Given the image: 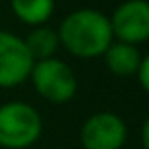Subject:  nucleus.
Segmentation results:
<instances>
[{"mask_svg": "<svg viewBox=\"0 0 149 149\" xmlns=\"http://www.w3.org/2000/svg\"><path fill=\"white\" fill-rule=\"evenodd\" d=\"M61 45L77 58H96L113 42L109 17L93 8H81L62 19L57 30Z\"/></svg>", "mask_w": 149, "mask_h": 149, "instance_id": "1", "label": "nucleus"}, {"mask_svg": "<svg viewBox=\"0 0 149 149\" xmlns=\"http://www.w3.org/2000/svg\"><path fill=\"white\" fill-rule=\"evenodd\" d=\"M44 123L34 106L21 100L0 106V147L26 149L40 140Z\"/></svg>", "mask_w": 149, "mask_h": 149, "instance_id": "2", "label": "nucleus"}, {"mask_svg": "<svg viewBox=\"0 0 149 149\" xmlns=\"http://www.w3.org/2000/svg\"><path fill=\"white\" fill-rule=\"evenodd\" d=\"M29 79L32 81L34 91L51 104H66L77 91V77L74 70L57 57L36 61Z\"/></svg>", "mask_w": 149, "mask_h": 149, "instance_id": "3", "label": "nucleus"}, {"mask_svg": "<svg viewBox=\"0 0 149 149\" xmlns=\"http://www.w3.org/2000/svg\"><path fill=\"white\" fill-rule=\"evenodd\" d=\"M128 128L117 113H93L81 125L79 138L83 149H121L127 142Z\"/></svg>", "mask_w": 149, "mask_h": 149, "instance_id": "4", "label": "nucleus"}, {"mask_svg": "<svg viewBox=\"0 0 149 149\" xmlns=\"http://www.w3.org/2000/svg\"><path fill=\"white\" fill-rule=\"evenodd\" d=\"M113 40L140 45L149 38V4L146 0H127L109 17Z\"/></svg>", "mask_w": 149, "mask_h": 149, "instance_id": "5", "label": "nucleus"}, {"mask_svg": "<svg viewBox=\"0 0 149 149\" xmlns=\"http://www.w3.org/2000/svg\"><path fill=\"white\" fill-rule=\"evenodd\" d=\"M32 64L34 61L26 51L23 38L0 30V87L11 89L25 83Z\"/></svg>", "mask_w": 149, "mask_h": 149, "instance_id": "6", "label": "nucleus"}, {"mask_svg": "<svg viewBox=\"0 0 149 149\" xmlns=\"http://www.w3.org/2000/svg\"><path fill=\"white\" fill-rule=\"evenodd\" d=\"M104 62L106 68L117 77H130L136 74L140 62H142L143 55L136 45L123 44V42L113 40L109 47L104 51Z\"/></svg>", "mask_w": 149, "mask_h": 149, "instance_id": "7", "label": "nucleus"}, {"mask_svg": "<svg viewBox=\"0 0 149 149\" xmlns=\"http://www.w3.org/2000/svg\"><path fill=\"white\" fill-rule=\"evenodd\" d=\"M23 42H25V47L34 62L55 57L58 45H61L57 30L47 25L32 26V30L26 34V38H23Z\"/></svg>", "mask_w": 149, "mask_h": 149, "instance_id": "8", "label": "nucleus"}, {"mask_svg": "<svg viewBox=\"0 0 149 149\" xmlns=\"http://www.w3.org/2000/svg\"><path fill=\"white\" fill-rule=\"evenodd\" d=\"M13 15L29 26H40L51 19L55 0H10Z\"/></svg>", "mask_w": 149, "mask_h": 149, "instance_id": "9", "label": "nucleus"}, {"mask_svg": "<svg viewBox=\"0 0 149 149\" xmlns=\"http://www.w3.org/2000/svg\"><path fill=\"white\" fill-rule=\"evenodd\" d=\"M134 77H138L142 89H143V91H147V89H149V57H143L142 58V62H140V66H138V70H136Z\"/></svg>", "mask_w": 149, "mask_h": 149, "instance_id": "10", "label": "nucleus"}, {"mask_svg": "<svg viewBox=\"0 0 149 149\" xmlns=\"http://www.w3.org/2000/svg\"><path fill=\"white\" fill-rule=\"evenodd\" d=\"M142 142H143V147H149V123L146 121L143 123V130H142Z\"/></svg>", "mask_w": 149, "mask_h": 149, "instance_id": "11", "label": "nucleus"}]
</instances>
